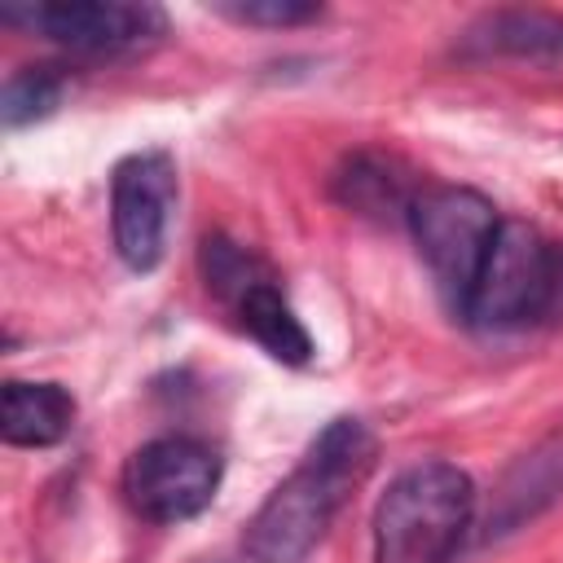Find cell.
<instances>
[{
  "label": "cell",
  "mask_w": 563,
  "mask_h": 563,
  "mask_svg": "<svg viewBox=\"0 0 563 563\" xmlns=\"http://www.w3.org/2000/svg\"><path fill=\"white\" fill-rule=\"evenodd\" d=\"M475 479L453 462L400 471L374 506V563H453L475 523Z\"/></svg>",
  "instance_id": "7a4b0ae2"
},
{
  "label": "cell",
  "mask_w": 563,
  "mask_h": 563,
  "mask_svg": "<svg viewBox=\"0 0 563 563\" xmlns=\"http://www.w3.org/2000/svg\"><path fill=\"white\" fill-rule=\"evenodd\" d=\"M198 264H202L207 290L229 308V317L273 361H282V365H308L312 361V334H308V325L295 317V308H290L277 273L255 251H246L242 242H233L224 233H211V238H202Z\"/></svg>",
  "instance_id": "277c9868"
},
{
  "label": "cell",
  "mask_w": 563,
  "mask_h": 563,
  "mask_svg": "<svg viewBox=\"0 0 563 563\" xmlns=\"http://www.w3.org/2000/svg\"><path fill=\"white\" fill-rule=\"evenodd\" d=\"M334 194L343 198V207H352L361 216L400 211L409 220V207L418 202V194L405 185V176H396V163L391 158H378V154H356L334 176Z\"/></svg>",
  "instance_id": "7c38bea8"
},
{
  "label": "cell",
  "mask_w": 563,
  "mask_h": 563,
  "mask_svg": "<svg viewBox=\"0 0 563 563\" xmlns=\"http://www.w3.org/2000/svg\"><path fill=\"white\" fill-rule=\"evenodd\" d=\"M224 462L207 440L194 435H158L141 444L123 462V497L150 523H189L220 493Z\"/></svg>",
  "instance_id": "8992f818"
},
{
  "label": "cell",
  "mask_w": 563,
  "mask_h": 563,
  "mask_svg": "<svg viewBox=\"0 0 563 563\" xmlns=\"http://www.w3.org/2000/svg\"><path fill=\"white\" fill-rule=\"evenodd\" d=\"M378 440L361 418H334L295 462V471L264 497L242 532L251 563H303L330 532L352 488L369 475Z\"/></svg>",
  "instance_id": "6da1fadb"
},
{
  "label": "cell",
  "mask_w": 563,
  "mask_h": 563,
  "mask_svg": "<svg viewBox=\"0 0 563 563\" xmlns=\"http://www.w3.org/2000/svg\"><path fill=\"white\" fill-rule=\"evenodd\" d=\"M4 22H22L26 31L92 57L136 53L154 44L167 31L163 9L154 4H128V0H70V4H31V9H4Z\"/></svg>",
  "instance_id": "ba28073f"
},
{
  "label": "cell",
  "mask_w": 563,
  "mask_h": 563,
  "mask_svg": "<svg viewBox=\"0 0 563 563\" xmlns=\"http://www.w3.org/2000/svg\"><path fill=\"white\" fill-rule=\"evenodd\" d=\"M216 9L246 26H303L321 18L317 4H299V0H224Z\"/></svg>",
  "instance_id": "5bb4252c"
},
{
  "label": "cell",
  "mask_w": 563,
  "mask_h": 563,
  "mask_svg": "<svg viewBox=\"0 0 563 563\" xmlns=\"http://www.w3.org/2000/svg\"><path fill=\"white\" fill-rule=\"evenodd\" d=\"M62 75L53 66H22L4 79V97H0V114H4V128H22V123H35L44 119L57 101H62Z\"/></svg>",
  "instance_id": "4fadbf2b"
},
{
  "label": "cell",
  "mask_w": 563,
  "mask_h": 563,
  "mask_svg": "<svg viewBox=\"0 0 563 563\" xmlns=\"http://www.w3.org/2000/svg\"><path fill=\"white\" fill-rule=\"evenodd\" d=\"M176 211V163L167 150H136L110 176V238L132 273L158 268Z\"/></svg>",
  "instance_id": "52a82bcc"
},
{
  "label": "cell",
  "mask_w": 563,
  "mask_h": 563,
  "mask_svg": "<svg viewBox=\"0 0 563 563\" xmlns=\"http://www.w3.org/2000/svg\"><path fill=\"white\" fill-rule=\"evenodd\" d=\"M563 299V251L523 220H501L462 317L479 330H519Z\"/></svg>",
  "instance_id": "3957f363"
},
{
  "label": "cell",
  "mask_w": 563,
  "mask_h": 563,
  "mask_svg": "<svg viewBox=\"0 0 563 563\" xmlns=\"http://www.w3.org/2000/svg\"><path fill=\"white\" fill-rule=\"evenodd\" d=\"M554 501H563V431L545 435L541 444H532L497 484L488 519H484V537H506L523 523H532L537 515H545Z\"/></svg>",
  "instance_id": "9c48e42d"
},
{
  "label": "cell",
  "mask_w": 563,
  "mask_h": 563,
  "mask_svg": "<svg viewBox=\"0 0 563 563\" xmlns=\"http://www.w3.org/2000/svg\"><path fill=\"white\" fill-rule=\"evenodd\" d=\"M501 220H497V207L475 194V189H462V185H435V189H422L418 202L409 207V233H413V246L435 282V290L444 295V303L462 317L466 299H471V286L488 260V246L497 238Z\"/></svg>",
  "instance_id": "5b68a950"
},
{
  "label": "cell",
  "mask_w": 563,
  "mask_h": 563,
  "mask_svg": "<svg viewBox=\"0 0 563 563\" xmlns=\"http://www.w3.org/2000/svg\"><path fill=\"white\" fill-rule=\"evenodd\" d=\"M466 48L484 57H563V18L541 9H497L466 31Z\"/></svg>",
  "instance_id": "8fae6325"
},
{
  "label": "cell",
  "mask_w": 563,
  "mask_h": 563,
  "mask_svg": "<svg viewBox=\"0 0 563 563\" xmlns=\"http://www.w3.org/2000/svg\"><path fill=\"white\" fill-rule=\"evenodd\" d=\"M75 427V396L62 383L9 378L0 391V435L13 449H53Z\"/></svg>",
  "instance_id": "30bf717a"
}]
</instances>
